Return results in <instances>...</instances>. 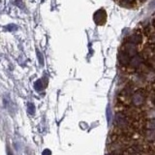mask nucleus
<instances>
[{"instance_id": "obj_1", "label": "nucleus", "mask_w": 155, "mask_h": 155, "mask_svg": "<svg viewBox=\"0 0 155 155\" xmlns=\"http://www.w3.org/2000/svg\"><path fill=\"white\" fill-rule=\"evenodd\" d=\"M130 100H131V103L132 105L135 106L136 108L137 107H141L144 104L145 102V94L143 90H137L135 91L133 94L131 95L130 97Z\"/></svg>"}, {"instance_id": "obj_2", "label": "nucleus", "mask_w": 155, "mask_h": 155, "mask_svg": "<svg viewBox=\"0 0 155 155\" xmlns=\"http://www.w3.org/2000/svg\"><path fill=\"white\" fill-rule=\"evenodd\" d=\"M94 21L97 24H104L106 22V19H107V15H106V12L105 10H98L95 14H94Z\"/></svg>"}, {"instance_id": "obj_3", "label": "nucleus", "mask_w": 155, "mask_h": 155, "mask_svg": "<svg viewBox=\"0 0 155 155\" xmlns=\"http://www.w3.org/2000/svg\"><path fill=\"white\" fill-rule=\"evenodd\" d=\"M124 51L129 56H134L137 54V45H135L131 42H128L124 46Z\"/></svg>"}, {"instance_id": "obj_4", "label": "nucleus", "mask_w": 155, "mask_h": 155, "mask_svg": "<svg viewBox=\"0 0 155 155\" xmlns=\"http://www.w3.org/2000/svg\"><path fill=\"white\" fill-rule=\"evenodd\" d=\"M141 62H143V57L141 55L136 54V55L132 56V58L130 59V62H129V65H130L131 68H138L141 66Z\"/></svg>"}, {"instance_id": "obj_5", "label": "nucleus", "mask_w": 155, "mask_h": 155, "mask_svg": "<svg viewBox=\"0 0 155 155\" xmlns=\"http://www.w3.org/2000/svg\"><path fill=\"white\" fill-rule=\"evenodd\" d=\"M118 59H119L120 64L123 66L129 65V62H130V56H129L124 50H122L118 53Z\"/></svg>"}, {"instance_id": "obj_6", "label": "nucleus", "mask_w": 155, "mask_h": 155, "mask_svg": "<svg viewBox=\"0 0 155 155\" xmlns=\"http://www.w3.org/2000/svg\"><path fill=\"white\" fill-rule=\"evenodd\" d=\"M129 42H131V43H133L135 45H140L143 42V36L139 33H135L130 37Z\"/></svg>"}, {"instance_id": "obj_7", "label": "nucleus", "mask_w": 155, "mask_h": 155, "mask_svg": "<svg viewBox=\"0 0 155 155\" xmlns=\"http://www.w3.org/2000/svg\"><path fill=\"white\" fill-rule=\"evenodd\" d=\"M28 112H29V114H34L35 109H34V106L32 104H28Z\"/></svg>"}, {"instance_id": "obj_8", "label": "nucleus", "mask_w": 155, "mask_h": 155, "mask_svg": "<svg viewBox=\"0 0 155 155\" xmlns=\"http://www.w3.org/2000/svg\"><path fill=\"white\" fill-rule=\"evenodd\" d=\"M150 42L152 44H155V32L150 36Z\"/></svg>"}, {"instance_id": "obj_9", "label": "nucleus", "mask_w": 155, "mask_h": 155, "mask_svg": "<svg viewBox=\"0 0 155 155\" xmlns=\"http://www.w3.org/2000/svg\"><path fill=\"white\" fill-rule=\"evenodd\" d=\"M50 154H51L50 150H48V149H45V150L43 151V154H42V155H50Z\"/></svg>"}, {"instance_id": "obj_10", "label": "nucleus", "mask_w": 155, "mask_h": 155, "mask_svg": "<svg viewBox=\"0 0 155 155\" xmlns=\"http://www.w3.org/2000/svg\"><path fill=\"white\" fill-rule=\"evenodd\" d=\"M133 1L134 0H122V2H124V3H126V4H129V5H130Z\"/></svg>"}, {"instance_id": "obj_11", "label": "nucleus", "mask_w": 155, "mask_h": 155, "mask_svg": "<svg viewBox=\"0 0 155 155\" xmlns=\"http://www.w3.org/2000/svg\"><path fill=\"white\" fill-rule=\"evenodd\" d=\"M141 1H145V0H141Z\"/></svg>"}]
</instances>
